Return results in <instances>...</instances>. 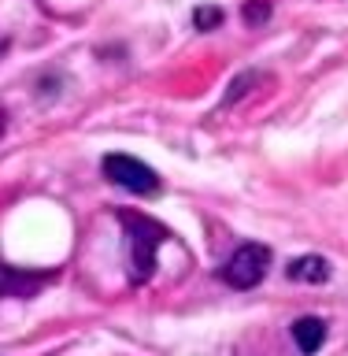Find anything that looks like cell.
<instances>
[{
    "label": "cell",
    "instance_id": "6da1fadb",
    "mask_svg": "<svg viewBox=\"0 0 348 356\" xmlns=\"http://www.w3.org/2000/svg\"><path fill=\"white\" fill-rule=\"evenodd\" d=\"M122 227H126V252H130V282H149L156 271V249L167 241V230L149 216L138 211H122Z\"/></svg>",
    "mask_w": 348,
    "mask_h": 356
},
{
    "label": "cell",
    "instance_id": "7a4b0ae2",
    "mask_svg": "<svg viewBox=\"0 0 348 356\" xmlns=\"http://www.w3.org/2000/svg\"><path fill=\"white\" fill-rule=\"evenodd\" d=\"M271 267V249L260 241H245L241 249H233V256L222 264V282L233 289H256L267 278Z\"/></svg>",
    "mask_w": 348,
    "mask_h": 356
},
{
    "label": "cell",
    "instance_id": "3957f363",
    "mask_svg": "<svg viewBox=\"0 0 348 356\" xmlns=\"http://www.w3.org/2000/svg\"><path fill=\"white\" fill-rule=\"evenodd\" d=\"M100 167H104L108 182L130 189V193H156V189H160V175H156L149 163L133 160V156L111 152V156H104V163H100Z\"/></svg>",
    "mask_w": 348,
    "mask_h": 356
},
{
    "label": "cell",
    "instance_id": "277c9868",
    "mask_svg": "<svg viewBox=\"0 0 348 356\" xmlns=\"http://www.w3.org/2000/svg\"><path fill=\"white\" fill-rule=\"evenodd\" d=\"M293 341L304 356H315L322 349V341H326V323L319 316H300L293 323Z\"/></svg>",
    "mask_w": 348,
    "mask_h": 356
},
{
    "label": "cell",
    "instance_id": "5b68a950",
    "mask_svg": "<svg viewBox=\"0 0 348 356\" xmlns=\"http://www.w3.org/2000/svg\"><path fill=\"white\" fill-rule=\"evenodd\" d=\"M285 275H289V282L319 286V282H326V278H330V260H326V256H297V260H289Z\"/></svg>",
    "mask_w": 348,
    "mask_h": 356
},
{
    "label": "cell",
    "instance_id": "8992f818",
    "mask_svg": "<svg viewBox=\"0 0 348 356\" xmlns=\"http://www.w3.org/2000/svg\"><path fill=\"white\" fill-rule=\"evenodd\" d=\"M267 15H271V0H249V4H245V22H249V26L263 22Z\"/></svg>",
    "mask_w": 348,
    "mask_h": 356
},
{
    "label": "cell",
    "instance_id": "52a82bcc",
    "mask_svg": "<svg viewBox=\"0 0 348 356\" xmlns=\"http://www.w3.org/2000/svg\"><path fill=\"white\" fill-rule=\"evenodd\" d=\"M193 22H197L200 30H215L219 22H222V11L219 8H197L193 11Z\"/></svg>",
    "mask_w": 348,
    "mask_h": 356
},
{
    "label": "cell",
    "instance_id": "ba28073f",
    "mask_svg": "<svg viewBox=\"0 0 348 356\" xmlns=\"http://www.w3.org/2000/svg\"><path fill=\"white\" fill-rule=\"evenodd\" d=\"M0 138H4V111H0Z\"/></svg>",
    "mask_w": 348,
    "mask_h": 356
}]
</instances>
